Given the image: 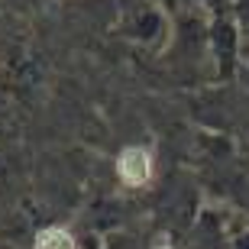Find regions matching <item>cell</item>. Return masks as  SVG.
Listing matches in <instances>:
<instances>
[{
	"instance_id": "obj_2",
	"label": "cell",
	"mask_w": 249,
	"mask_h": 249,
	"mask_svg": "<svg viewBox=\"0 0 249 249\" xmlns=\"http://www.w3.org/2000/svg\"><path fill=\"white\" fill-rule=\"evenodd\" d=\"M36 249H78L71 230L65 227H46V230L36 236Z\"/></svg>"
},
{
	"instance_id": "obj_3",
	"label": "cell",
	"mask_w": 249,
	"mask_h": 249,
	"mask_svg": "<svg viewBox=\"0 0 249 249\" xmlns=\"http://www.w3.org/2000/svg\"><path fill=\"white\" fill-rule=\"evenodd\" d=\"M162 249H168V246H162Z\"/></svg>"
},
{
	"instance_id": "obj_1",
	"label": "cell",
	"mask_w": 249,
	"mask_h": 249,
	"mask_svg": "<svg viewBox=\"0 0 249 249\" xmlns=\"http://www.w3.org/2000/svg\"><path fill=\"white\" fill-rule=\"evenodd\" d=\"M117 175L126 188H142L152 178V156L142 146H126L117 159Z\"/></svg>"
}]
</instances>
